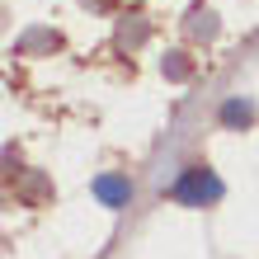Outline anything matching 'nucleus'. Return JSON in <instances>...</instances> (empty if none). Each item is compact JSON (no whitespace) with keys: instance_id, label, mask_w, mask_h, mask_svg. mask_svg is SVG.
I'll return each instance as SVG.
<instances>
[{"instance_id":"1","label":"nucleus","mask_w":259,"mask_h":259,"mask_svg":"<svg viewBox=\"0 0 259 259\" xmlns=\"http://www.w3.org/2000/svg\"><path fill=\"white\" fill-rule=\"evenodd\" d=\"M175 198L179 203H212V198H222V179L212 170H184V179L175 184Z\"/></svg>"},{"instance_id":"2","label":"nucleus","mask_w":259,"mask_h":259,"mask_svg":"<svg viewBox=\"0 0 259 259\" xmlns=\"http://www.w3.org/2000/svg\"><path fill=\"white\" fill-rule=\"evenodd\" d=\"M95 198H99L104 207H127L132 189H127V179H118V175H99L95 179Z\"/></svg>"},{"instance_id":"3","label":"nucleus","mask_w":259,"mask_h":259,"mask_svg":"<svg viewBox=\"0 0 259 259\" xmlns=\"http://www.w3.org/2000/svg\"><path fill=\"white\" fill-rule=\"evenodd\" d=\"M222 118H226V123H245V118H250V104H226Z\"/></svg>"}]
</instances>
